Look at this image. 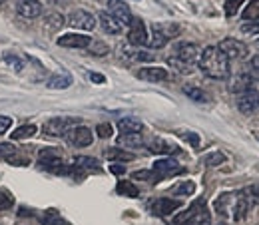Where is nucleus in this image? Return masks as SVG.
Here are the masks:
<instances>
[{
	"mask_svg": "<svg viewBox=\"0 0 259 225\" xmlns=\"http://www.w3.org/2000/svg\"><path fill=\"white\" fill-rule=\"evenodd\" d=\"M128 42L132 46H144L148 44V32H146V24L140 18H132L128 30Z\"/></svg>",
	"mask_w": 259,
	"mask_h": 225,
	"instance_id": "f8f14e48",
	"label": "nucleus"
},
{
	"mask_svg": "<svg viewBox=\"0 0 259 225\" xmlns=\"http://www.w3.org/2000/svg\"><path fill=\"white\" fill-rule=\"evenodd\" d=\"M118 146H122V148H140V146H144V138H142V133H120Z\"/></svg>",
	"mask_w": 259,
	"mask_h": 225,
	"instance_id": "4be33fe9",
	"label": "nucleus"
},
{
	"mask_svg": "<svg viewBox=\"0 0 259 225\" xmlns=\"http://www.w3.org/2000/svg\"><path fill=\"white\" fill-rule=\"evenodd\" d=\"M118 129L122 133H142L144 124L138 118H122V120H118Z\"/></svg>",
	"mask_w": 259,
	"mask_h": 225,
	"instance_id": "6ab92c4d",
	"label": "nucleus"
},
{
	"mask_svg": "<svg viewBox=\"0 0 259 225\" xmlns=\"http://www.w3.org/2000/svg\"><path fill=\"white\" fill-rule=\"evenodd\" d=\"M2 62L8 66L12 72H22L24 68H26V62H24V58H20L18 54H14V52H4L2 54Z\"/></svg>",
	"mask_w": 259,
	"mask_h": 225,
	"instance_id": "aec40b11",
	"label": "nucleus"
},
{
	"mask_svg": "<svg viewBox=\"0 0 259 225\" xmlns=\"http://www.w3.org/2000/svg\"><path fill=\"white\" fill-rule=\"evenodd\" d=\"M226 154H222V152H209L207 156H203V163L207 165V167H215V165H222V163H226Z\"/></svg>",
	"mask_w": 259,
	"mask_h": 225,
	"instance_id": "7c9ffc66",
	"label": "nucleus"
},
{
	"mask_svg": "<svg viewBox=\"0 0 259 225\" xmlns=\"http://www.w3.org/2000/svg\"><path fill=\"white\" fill-rule=\"evenodd\" d=\"M66 142L74 148H88L92 142H94V133L92 129L86 128V126H74L72 129L66 131Z\"/></svg>",
	"mask_w": 259,
	"mask_h": 225,
	"instance_id": "20e7f679",
	"label": "nucleus"
},
{
	"mask_svg": "<svg viewBox=\"0 0 259 225\" xmlns=\"http://www.w3.org/2000/svg\"><path fill=\"white\" fill-rule=\"evenodd\" d=\"M195 192V184L194 182H182V184H178V186H174L171 188V195H192Z\"/></svg>",
	"mask_w": 259,
	"mask_h": 225,
	"instance_id": "2f4dec72",
	"label": "nucleus"
},
{
	"mask_svg": "<svg viewBox=\"0 0 259 225\" xmlns=\"http://www.w3.org/2000/svg\"><path fill=\"white\" fill-rule=\"evenodd\" d=\"M184 142H188V144H192V148H199V136L195 133V131H186V129H180V131H176Z\"/></svg>",
	"mask_w": 259,
	"mask_h": 225,
	"instance_id": "473e14b6",
	"label": "nucleus"
},
{
	"mask_svg": "<svg viewBox=\"0 0 259 225\" xmlns=\"http://www.w3.org/2000/svg\"><path fill=\"white\" fill-rule=\"evenodd\" d=\"M44 26L48 28V32H56V30H60L64 26V16L58 14V12H50L46 16V20H44Z\"/></svg>",
	"mask_w": 259,
	"mask_h": 225,
	"instance_id": "393cba45",
	"label": "nucleus"
},
{
	"mask_svg": "<svg viewBox=\"0 0 259 225\" xmlns=\"http://www.w3.org/2000/svg\"><path fill=\"white\" fill-rule=\"evenodd\" d=\"M249 76H251L253 82H259V54H255L249 60Z\"/></svg>",
	"mask_w": 259,
	"mask_h": 225,
	"instance_id": "58836bf2",
	"label": "nucleus"
},
{
	"mask_svg": "<svg viewBox=\"0 0 259 225\" xmlns=\"http://www.w3.org/2000/svg\"><path fill=\"white\" fill-rule=\"evenodd\" d=\"M36 131H38V128H36L34 124L20 126V128H16L12 131V140H28V138H32Z\"/></svg>",
	"mask_w": 259,
	"mask_h": 225,
	"instance_id": "c756f323",
	"label": "nucleus"
},
{
	"mask_svg": "<svg viewBox=\"0 0 259 225\" xmlns=\"http://www.w3.org/2000/svg\"><path fill=\"white\" fill-rule=\"evenodd\" d=\"M136 76L140 80H146V82H163V80H167V70L160 68V66H150V68L138 70Z\"/></svg>",
	"mask_w": 259,
	"mask_h": 225,
	"instance_id": "dca6fc26",
	"label": "nucleus"
},
{
	"mask_svg": "<svg viewBox=\"0 0 259 225\" xmlns=\"http://www.w3.org/2000/svg\"><path fill=\"white\" fill-rule=\"evenodd\" d=\"M148 150H150L152 154H163V156H171V154H178V152H180L174 144L165 142L162 138H154V140L148 144Z\"/></svg>",
	"mask_w": 259,
	"mask_h": 225,
	"instance_id": "f3484780",
	"label": "nucleus"
},
{
	"mask_svg": "<svg viewBox=\"0 0 259 225\" xmlns=\"http://www.w3.org/2000/svg\"><path fill=\"white\" fill-rule=\"evenodd\" d=\"M14 154H18V150L14 148V146H10V144H0V158L2 160H10Z\"/></svg>",
	"mask_w": 259,
	"mask_h": 225,
	"instance_id": "4c0bfd02",
	"label": "nucleus"
},
{
	"mask_svg": "<svg viewBox=\"0 0 259 225\" xmlns=\"http://www.w3.org/2000/svg\"><path fill=\"white\" fill-rule=\"evenodd\" d=\"M251 84H253V80H251L249 72L239 70V72L233 74L231 80H229V92H233V94H243L245 90L251 88Z\"/></svg>",
	"mask_w": 259,
	"mask_h": 225,
	"instance_id": "ddd939ff",
	"label": "nucleus"
},
{
	"mask_svg": "<svg viewBox=\"0 0 259 225\" xmlns=\"http://www.w3.org/2000/svg\"><path fill=\"white\" fill-rule=\"evenodd\" d=\"M165 44H167V40L156 30H152V36H148V46L150 48H163Z\"/></svg>",
	"mask_w": 259,
	"mask_h": 225,
	"instance_id": "f704fd0d",
	"label": "nucleus"
},
{
	"mask_svg": "<svg viewBox=\"0 0 259 225\" xmlns=\"http://www.w3.org/2000/svg\"><path fill=\"white\" fill-rule=\"evenodd\" d=\"M98 20H100V24H102V28H104V32L106 34H112V36H116V34L122 32V24L114 18V16H110L108 12H100V16H98Z\"/></svg>",
	"mask_w": 259,
	"mask_h": 225,
	"instance_id": "a211bd4d",
	"label": "nucleus"
},
{
	"mask_svg": "<svg viewBox=\"0 0 259 225\" xmlns=\"http://www.w3.org/2000/svg\"><path fill=\"white\" fill-rule=\"evenodd\" d=\"M136 52L138 50H134L130 46H120V56L126 58V60H136Z\"/></svg>",
	"mask_w": 259,
	"mask_h": 225,
	"instance_id": "a18cd8bd",
	"label": "nucleus"
},
{
	"mask_svg": "<svg viewBox=\"0 0 259 225\" xmlns=\"http://www.w3.org/2000/svg\"><path fill=\"white\" fill-rule=\"evenodd\" d=\"M184 94L190 98V100H194V102H199V104H205L209 100L207 94L201 88H197V86H184Z\"/></svg>",
	"mask_w": 259,
	"mask_h": 225,
	"instance_id": "cd10ccee",
	"label": "nucleus"
},
{
	"mask_svg": "<svg viewBox=\"0 0 259 225\" xmlns=\"http://www.w3.org/2000/svg\"><path fill=\"white\" fill-rule=\"evenodd\" d=\"M68 24L78 30H94L96 28V16L88 10H74L68 16Z\"/></svg>",
	"mask_w": 259,
	"mask_h": 225,
	"instance_id": "0eeeda50",
	"label": "nucleus"
},
{
	"mask_svg": "<svg viewBox=\"0 0 259 225\" xmlns=\"http://www.w3.org/2000/svg\"><path fill=\"white\" fill-rule=\"evenodd\" d=\"M152 171L158 175V177H174V175H180L184 173V165H180L174 158H162L154 163Z\"/></svg>",
	"mask_w": 259,
	"mask_h": 225,
	"instance_id": "6e6552de",
	"label": "nucleus"
},
{
	"mask_svg": "<svg viewBox=\"0 0 259 225\" xmlns=\"http://www.w3.org/2000/svg\"><path fill=\"white\" fill-rule=\"evenodd\" d=\"M74 165L78 169H88V171H100V163L96 158H88V156H78L74 160Z\"/></svg>",
	"mask_w": 259,
	"mask_h": 225,
	"instance_id": "a878e982",
	"label": "nucleus"
},
{
	"mask_svg": "<svg viewBox=\"0 0 259 225\" xmlns=\"http://www.w3.org/2000/svg\"><path fill=\"white\" fill-rule=\"evenodd\" d=\"M104 156L110 161H116V163H118V161H132L136 158L134 154H130V152L122 150V148H110V150L104 152Z\"/></svg>",
	"mask_w": 259,
	"mask_h": 225,
	"instance_id": "b1692460",
	"label": "nucleus"
},
{
	"mask_svg": "<svg viewBox=\"0 0 259 225\" xmlns=\"http://www.w3.org/2000/svg\"><path fill=\"white\" fill-rule=\"evenodd\" d=\"M88 78H90L94 84H106V76H102V74H96V72H90V74H88Z\"/></svg>",
	"mask_w": 259,
	"mask_h": 225,
	"instance_id": "8fccbe9b",
	"label": "nucleus"
},
{
	"mask_svg": "<svg viewBox=\"0 0 259 225\" xmlns=\"http://www.w3.org/2000/svg\"><path fill=\"white\" fill-rule=\"evenodd\" d=\"M92 44V38L90 36H84V34H64L58 38V46L62 48H88Z\"/></svg>",
	"mask_w": 259,
	"mask_h": 225,
	"instance_id": "4468645a",
	"label": "nucleus"
},
{
	"mask_svg": "<svg viewBox=\"0 0 259 225\" xmlns=\"http://www.w3.org/2000/svg\"><path fill=\"white\" fill-rule=\"evenodd\" d=\"M241 32L247 34V36H257L259 34V20L257 22H245V24H241Z\"/></svg>",
	"mask_w": 259,
	"mask_h": 225,
	"instance_id": "37998d69",
	"label": "nucleus"
},
{
	"mask_svg": "<svg viewBox=\"0 0 259 225\" xmlns=\"http://www.w3.org/2000/svg\"><path fill=\"white\" fill-rule=\"evenodd\" d=\"M96 133H98V138L106 140V138H110V136L114 133V128H112V124H98Z\"/></svg>",
	"mask_w": 259,
	"mask_h": 225,
	"instance_id": "a19ab883",
	"label": "nucleus"
},
{
	"mask_svg": "<svg viewBox=\"0 0 259 225\" xmlns=\"http://www.w3.org/2000/svg\"><path fill=\"white\" fill-rule=\"evenodd\" d=\"M72 86V76L70 74H56L48 80V88L50 90H66Z\"/></svg>",
	"mask_w": 259,
	"mask_h": 225,
	"instance_id": "5701e85b",
	"label": "nucleus"
},
{
	"mask_svg": "<svg viewBox=\"0 0 259 225\" xmlns=\"http://www.w3.org/2000/svg\"><path fill=\"white\" fill-rule=\"evenodd\" d=\"M12 205H14V197H12V193L0 190V211H4V209H10Z\"/></svg>",
	"mask_w": 259,
	"mask_h": 225,
	"instance_id": "e433bc0d",
	"label": "nucleus"
},
{
	"mask_svg": "<svg viewBox=\"0 0 259 225\" xmlns=\"http://www.w3.org/2000/svg\"><path fill=\"white\" fill-rule=\"evenodd\" d=\"M199 46L194 44V42H178L174 48H171V58H176L178 62H182V64H188L195 68V62L199 60Z\"/></svg>",
	"mask_w": 259,
	"mask_h": 225,
	"instance_id": "7ed1b4c3",
	"label": "nucleus"
},
{
	"mask_svg": "<svg viewBox=\"0 0 259 225\" xmlns=\"http://www.w3.org/2000/svg\"><path fill=\"white\" fill-rule=\"evenodd\" d=\"M237 108H239V112L245 114V116L259 112V92L257 90L249 88V90H245L243 94H239V96H237Z\"/></svg>",
	"mask_w": 259,
	"mask_h": 225,
	"instance_id": "1a4fd4ad",
	"label": "nucleus"
},
{
	"mask_svg": "<svg viewBox=\"0 0 259 225\" xmlns=\"http://www.w3.org/2000/svg\"><path fill=\"white\" fill-rule=\"evenodd\" d=\"M2 2H4V0H0V4H2Z\"/></svg>",
	"mask_w": 259,
	"mask_h": 225,
	"instance_id": "3c124183",
	"label": "nucleus"
},
{
	"mask_svg": "<svg viewBox=\"0 0 259 225\" xmlns=\"http://www.w3.org/2000/svg\"><path fill=\"white\" fill-rule=\"evenodd\" d=\"M132 177L134 179H144V182H156V179H160L152 169H138V171L132 173Z\"/></svg>",
	"mask_w": 259,
	"mask_h": 225,
	"instance_id": "c9c22d12",
	"label": "nucleus"
},
{
	"mask_svg": "<svg viewBox=\"0 0 259 225\" xmlns=\"http://www.w3.org/2000/svg\"><path fill=\"white\" fill-rule=\"evenodd\" d=\"M76 124H78V120H74V118H52V120L44 122L42 131H44L46 136H56V138H60V136H66V131L72 129Z\"/></svg>",
	"mask_w": 259,
	"mask_h": 225,
	"instance_id": "39448f33",
	"label": "nucleus"
},
{
	"mask_svg": "<svg viewBox=\"0 0 259 225\" xmlns=\"http://www.w3.org/2000/svg\"><path fill=\"white\" fill-rule=\"evenodd\" d=\"M108 14L114 16L122 26H130V22L134 18L124 0H108Z\"/></svg>",
	"mask_w": 259,
	"mask_h": 225,
	"instance_id": "9b49d317",
	"label": "nucleus"
},
{
	"mask_svg": "<svg viewBox=\"0 0 259 225\" xmlns=\"http://www.w3.org/2000/svg\"><path fill=\"white\" fill-rule=\"evenodd\" d=\"M16 12L22 18H36L42 14V4H40V0H18Z\"/></svg>",
	"mask_w": 259,
	"mask_h": 225,
	"instance_id": "2eb2a0df",
	"label": "nucleus"
},
{
	"mask_svg": "<svg viewBox=\"0 0 259 225\" xmlns=\"http://www.w3.org/2000/svg\"><path fill=\"white\" fill-rule=\"evenodd\" d=\"M245 193V197L249 199L251 205H259V184H253V186H247L245 190H241Z\"/></svg>",
	"mask_w": 259,
	"mask_h": 225,
	"instance_id": "72a5a7b5",
	"label": "nucleus"
},
{
	"mask_svg": "<svg viewBox=\"0 0 259 225\" xmlns=\"http://www.w3.org/2000/svg\"><path fill=\"white\" fill-rule=\"evenodd\" d=\"M213 207H215V211H218L220 215L231 217V219H235V221H241L253 205L249 203V199L245 197L243 192H227V193H222V195L215 199Z\"/></svg>",
	"mask_w": 259,
	"mask_h": 225,
	"instance_id": "f257e3e1",
	"label": "nucleus"
},
{
	"mask_svg": "<svg viewBox=\"0 0 259 225\" xmlns=\"http://www.w3.org/2000/svg\"><path fill=\"white\" fill-rule=\"evenodd\" d=\"M42 221H44V225H64V221L60 219V215L54 213V211H48V213L42 217Z\"/></svg>",
	"mask_w": 259,
	"mask_h": 225,
	"instance_id": "79ce46f5",
	"label": "nucleus"
},
{
	"mask_svg": "<svg viewBox=\"0 0 259 225\" xmlns=\"http://www.w3.org/2000/svg\"><path fill=\"white\" fill-rule=\"evenodd\" d=\"M152 30L160 32L165 40H171V38H176L180 34V26L171 24V22H156V24H152Z\"/></svg>",
	"mask_w": 259,
	"mask_h": 225,
	"instance_id": "412c9836",
	"label": "nucleus"
},
{
	"mask_svg": "<svg viewBox=\"0 0 259 225\" xmlns=\"http://www.w3.org/2000/svg\"><path fill=\"white\" fill-rule=\"evenodd\" d=\"M110 171L114 175H124L126 173V165H122V163H110Z\"/></svg>",
	"mask_w": 259,
	"mask_h": 225,
	"instance_id": "09e8293b",
	"label": "nucleus"
},
{
	"mask_svg": "<svg viewBox=\"0 0 259 225\" xmlns=\"http://www.w3.org/2000/svg\"><path fill=\"white\" fill-rule=\"evenodd\" d=\"M218 48L226 54L227 60H241V58L247 56V46L243 42H239L237 38H226V40H222Z\"/></svg>",
	"mask_w": 259,
	"mask_h": 225,
	"instance_id": "423d86ee",
	"label": "nucleus"
},
{
	"mask_svg": "<svg viewBox=\"0 0 259 225\" xmlns=\"http://www.w3.org/2000/svg\"><path fill=\"white\" fill-rule=\"evenodd\" d=\"M199 70L213 80H226L229 76V60L218 46H207L199 54Z\"/></svg>",
	"mask_w": 259,
	"mask_h": 225,
	"instance_id": "f03ea898",
	"label": "nucleus"
},
{
	"mask_svg": "<svg viewBox=\"0 0 259 225\" xmlns=\"http://www.w3.org/2000/svg\"><path fill=\"white\" fill-rule=\"evenodd\" d=\"M88 48H90V52L96 54V56H106V54L110 52V48H108L104 42H92Z\"/></svg>",
	"mask_w": 259,
	"mask_h": 225,
	"instance_id": "ea45409f",
	"label": "nucleus"
},
{
	"mask_svg": "<svg viewBox=\"0 0 259 225\" xmlns=\"http://www.w3.org/2000/svg\"><path fill=\"white\" fill-rule=\"evenodd\" d=\"M150 211L154 213V215H171L176 209H180L182 207V201H178V199H171V197H158V199H154V201H150Z\"/></svg>",
	"mask_w": 259,
	"mask_h": 225,
	"instance_id": "9d476101",
	"label": "nucleus"
},
{
	"mask_svg": "<svg viewBox=\"0 0 259 225\" xmlns=\"http://www.w3.org/2000/svg\"><path fill=\"white\" fill-rule=\"evenodd\" d=\"M116 192L120 193V195H124V197H138L140 195V190L132 182H128V179H120L118 186H116Z\"/></svg>",
	"mask_w": 259,
	"mask_h": 225,
	"instance_id": "bb28decb",
	"label": "nucleus"
},
{
	"mask_svg": "<svg viewBox=\"0 0 259 225\" xmlns=\"http://www.w3.org/2000/svg\"><path fill=\"white\" fill-rule=\"evenodd\" d=\"M136 60H140V62H152V60H154V54L138 50V52H136Z\"/></svg>",
	"mask_w": 259,
	"mask_h": 225,
	"instance_id": "de8ad7c7",
	"label": "nucleus"
},
{
	"mask_svg": "<svg viewBox=\"0 0 259 225\" xmlns=\"http://www.w3.org/2000/svg\"><path fill=\"white\" fill-rule=\"evenodd\" d=\"M10 126H12V120L8 116H0V136L6 133L10 129Z\"/></svg>",
	"mask_w": 259,
	"mask_h": 225,
	"instance_id": "49530a36",
	"label": "nucleus"
},
{
	"mask_svg": "<svg viewBox=\"0 0 259 225\" xmlns=\"http://www.w3.org/2000/svg\"><path fill=\"white\" fill-rule=\"evenodd\" d=\"M243 0H227L226 2V16H233L235 12H237V8H239V4H241Z\"/></svg>",
	"mask_w": 259,
	"mask_h": 225,
	"instance_id": "c03bdc74",
	"label": "nucleus"
},
{
	"mask_svg": "<svg viewBox=\"0 0 259 225\" xmlns=\"http://www.w3.org/2000/svg\"><path fill=\"white\" fill-rule=\"evenodd\" d=\"M241 18H243L245 22H253V20L257 22L259 20V0H251V2L245 6Z\"/></svg>",
	"mask_w": 259,
	"mask_h": 225,
	"instance_id": "c85d7f7f",
	"label": "nucleus"
}]
</instances>
